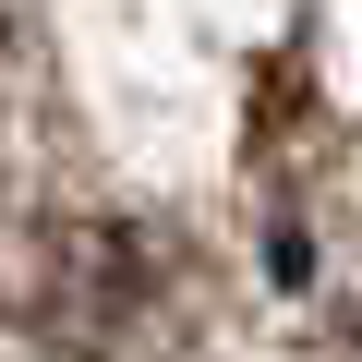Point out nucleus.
<instances>
[{
    "label": "nucleus",
    "mask_w": 362,
    "mask_h": 362,
    "mask_svg": "<svg viewBox=\"0 0 362 362\" xmlns=\"http://www.w3.org/2000/svg\"><path fill=\"white\" fill-rule=\"evenodd\" d=\"M169 278H181V254L145 218L73 206V218H37L0 254V314H13L49 362H121L145 338V314L169 302Z\"/></svg>",
    "instance_id": "f257e3e1"
}]
</instances>
